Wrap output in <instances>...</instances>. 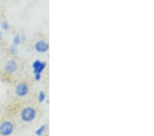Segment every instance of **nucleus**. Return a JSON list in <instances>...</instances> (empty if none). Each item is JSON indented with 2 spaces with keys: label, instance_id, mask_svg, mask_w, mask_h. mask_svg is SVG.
Wrapping results in <instances>:
<instances>
[{
  "label": "nucleus",
  "instance_id": "1",
  "mask_svg": "<svg viewBox=\"0 0 154 136\" xmlns=\"http://www.w3.org/2000/svg\"><path fill=\"white\" fill-rule=\"evenodd\" d=\"M36 115V111L34 108L28 107L24 108L21 112V120L26 122H32Z\"/></svg>",
  "mask_w": 154,
  "mask_h": 136
},
{
  "label": "nucleus",
  "instance_id": "2",
  "mask_svg": "<svg viewBox=\"0 0 154 136\" xmlns=\"http://www.w3.org/2000/svg\"><path fill=\"white\" fill-rule=\"evenodd\" d=\"M47 66L45 62H41L40 60H36L32 64V68L34 70V77L36 81H40L41 78V73Z\"/></svg>",
  "mask_w": 154,
  "mask_h": 136
},
{
  "label": "nucleus",
  "instance_id": "3",
  "mask_svg": "<svg viewBox=\"0 0 154 136\" xmlns=\"http://www.w3.org/2000/svg\"><path fill=\"white\" fill-rule=\"evenodd\" d=\"M14 131V125L11 121H4L0 124V134L4 136L11 135Z\"/></svg>",
  "mask_w": 154,
  "mask_h": 136
},
{
  "label": "nucleus",
  "instance_id": "4",
  "mask_svg": "<svg viewBox=\"0 0 154 136\" xmlns=\"http://www.w3.org/2000/svg\"><path fill=\"white\" fill-rule=\"evenodd\" d=\"M29 91L28 85L26 83H21L17 85L15 88V93L17 96L19 97H23V96L28 94Z\"/></svg>",
  "mask_w": 154,
  "mask_h": 136
},
{
  "label": "nucleus",
  "instance_id": "5",
  "mask_svg": "<svg viewBox=\"0 0 154 136\" xmlns=\"http://www.w3.org/2000/svg\"><path fill=\"white\" fill-rule=\"evenodd\" d=\"M34 48L38 52L45 53L49 49V46L48 42L41 40L36 42L35 46H34Z\"/></svg>",
  "mask_w": 154,
  "mask_h": 136
},
{
  "label": "nucleus",
  "instance_id": "6",
  "mask_svg": "<svg viewBox=\"0 0 154 136\" xmlns=\"http://www.w3.org/2000/svg\"><path fill=\"white\" fill-rule=\"evenodd\" d=\"M17 64L14 61L11 60L6 64L5 66V70L10 73H13L17 70Z\"/></svg>",
  "mask_w": 154,
  "mask_h": 136
},
{
  "label": "nucleus",
  "instance_id": "7",
  "mask_svg": "<svg viewBox=\"0 0 154 136\" xmlns=\"http://www.w3.org/2000/svg\"><path fill=\"white\" fill-rule=\"evenodd\" d=\"M46 128H47V125H42L41 127H40L36 131V135H38V136L42 135V134H43L45 131Z\"/></svg>",
  "mask_w": 154,
  "mask_h": 136
},
{
  "label": "nucleus",
  "instance_id": "8",
  "mask_svg": "<svg viewBox=\"0 0 154 136\" xmlns=\"http://www.w3.org/2000/svg\"><path fill=\"white\" fill-rule=\"evenodd\" d=\"M45 99H46V94H45V93L43 91H40L39 96H38L39 102H40V103H43V101L45 100Z\"/></svg>",
  "mask_w": 154,
  "mask_h": 136
},
{
  "label": "nucleus",
  "instance_id": "9",
  "mask_svg": "<svg viewBox=\"0 0 154 136\" xmlns=\"http://www.w3.org/2000/svg\"><path fill=\"white\" fill-rule=\"evenodd\" d=\"M20 42H21V38H20V36L18 35V34H17V35H15L14 37L13 46H18L19 44L20 43Z\"/></svg>",
  "mask_w": 154,
  "mask_h": 136
},
{
  "label": "nucleus",
  "instance_id": "10",
  "mask_svg": "<svg viewBox=\"0 0 154 136\" xmlns=\"http://www.w3.org/2000/svg\"><path fill=\"white\" fill-rule=\"evenodd\" d=\"M2 28L4 30H8L9 28V24L7 21H4L2 24Z\"/></svg>",
  "mask_w": 154,
  "mask_h": 136
},
{
  "label": "nucleus",
  "instance_id": "11",
  "mask_svg": "<svg viewBox=\"0 0 154 136\" xmlns=\"http://www.w3.org/2000/svg\"><path fill=\"white\" fill-rule=\"evenodd\" d=\"M11 51V52L13 54H17V52H18V50H17V49L16 48V46H12Z\"/></svg>",
  "mask_w": 154,
  "mask_h": 136
},
{
  "label": "nucleus",
  "instance_id": "12",
  "mask_svg": "<svg viewBox=\"0 0 154 136\" xmlns=\"http://www.w3.org/2000/svg\"><path fill=\"white\" fill-rule=\"evenodd\" d=\"M2 38V33L0 32V40H1Z\"/></svg>",
  "mask_w": 154,
  "mask_h": 136
}]
</instances>
